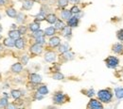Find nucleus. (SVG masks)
I'll return each mask as SVG.
<instances>
[{
    "instance_id": "obj_1",
    "label": "nucleus",
    "mask_w": 123,
    "mask_h": 109,
    "mask_svg": "<svg viewBox=\"0 0 123 109\" xmlns=\"http://www.w3.org/2000/svg\"><path fill=\"white\" fill-rule=\"evenodd\" d=\"M98 99L103 102V103H109L112 99V94L111 92L107 90V89H104V90H100L98 91Z\"/></svg>"
},
{
    "instance_id": "obj_2",
    "label": "nucleus",
    "mask_w": 123,
    "mask_h": 109,
    "mask_svg": "<svg viewBox=\"0 0 123 109\" xmlns=\"http://www.w3.org/2000/svg\"><path fill=\"white\" fill-rule=\"evenodd\" d=\"M118 62H119V60L117 57H109L107 59H106L107 66L109 68H112V69L116 68L118 65Z\"/></svg>"
},
{
    "instance_id": "obj_3",
    "label": "nucleus",
    "mask_w": 123,
    "mask_h": 109,
    "mask_svg": "<svg viewBox=\"0 0 123 109\" xmlns=\"http://www.w3.org/2000/svg\"><path fill=\"white\" fill-rule=\"evenodd\" d=\"M88 107L89 108H102V104L97 100H91L88 104Z\"/></svg>"
},
{
    "instance_id": "obj_4",
    "label": "nucleus",
    "mask_w": 123,
    "mask_h": 109,
    "mask_svg": "<svg viewBox=\"0 0 123 109\" xmlns=\"http://www.w3.org/2000/svg\"><path fill=\"white\" fill-rule=\"evenodd\" d=\"M55 58H56V54L54 52H48L45 56V59L47 62H52L55 60Z\"/></svg>"
},
{
    "instance_id": "obj_5",
    "label": "nucleus",
    "mask_w": 123,
    "mask_h": 109,
    "mask_svg": "<svg viewBox=\"0 0 123 109\" xmlns=\"http://www.w3.org/2000/svg\"><path fill=\"white\" fill-rule=\"evenodd\" d=\"M42 51H43V48H42V45L40 43H36V44H34L33 46L31 47V52L33 54L38 55V54L42 53Z\"/></svg>"
},
{
    "instance_id": "obj_6",
    "label": "nucleus",
    "mask_w": 123,
    "mask_h": 109,
    "mask_svg": "<svg viewBox=\"0 0 123 109\" xmlns=\"http://www.w3.org/2000/svg\"><path fill=\"white\" fill-rule=\"evenodd\" d=\"M53 101H54V103H56V104H62L63 101H64V96H63V94L57 93L54 96Z\"/></svg>"
},
{
    "instance_id": "obj_7",
    "label": "nucleus",
    "mask_w": 123,
    "mask_h": 109,
    "mask_svg": "<svg viewBox=\"0 0 123 109\" xmlns=\"http://www.w3.org/2000/svg\"><path fill=\"white\" fill-rule=\"evenodd\" d=\"M30 79H31V82H33V83H35V84H38V83H40V82L42 81V77H41L39 74H36V73L31 74Z\"/></svg>"
},
{
    "instance_id": "obj_8",
    "label": "nucleus",
    "mask_w": 123,
    "mask_h": 109,
    "mask_svg": "<svg viewBox=\"0 0 123 109\" xmlns=\"http://www.w3.org/2000/svg\"><path fill=\"white\" fill-rule=\"evenodd\" d=\"M60 42H61V41H60V38H58V37H53V38H51V39L49 40V44L52 47H56L60 44Z\"/></svg>"
},
{
    "instance_id": "obj_9",
    "label": "nucleus",
    "mask_w": 123,
    "mask_h": 109,
    "mask_svg": "<svg viewBox=\"0 0 123 109\" xmlns=\"http://www.w3.org/2000/svg\"><path fill=\"white\" fill-rule=\"evenodd\" d=\"M33 1L32 0H24V2H23V8L25 9V10H31V8H32V6H33Z\"/></svg>"
},
{
    "instance_id": "obj_10",
    "label": "nucleus",
    "mask_w": 123,
    "mask_h": 109,
    "mask_svg": "<svg viewBox=\"0 0 123 109\" xmlns=\"http://www.w3.org/2000/svg\"><path fill=\"white\" fill-rule=\"evenodd\" d=\"M4 44L8 47H13L14 45H15V42L13 41L12 38L10 37V38H8V39H5V41H4Z\"/></svg>"
},
{
    "instance_id": "obj_11",
    "label": "nucleus",
    "mask_w": 123,
    "mask_h": 109,
    "mask_svg": "<svg viewBox=\"0 0 123 109\" xmlns=\"http://www.w3.org/2000/svg\"><path fill=\"white\" fill-rule=\"evenodd\" d=\"M78 23H79V20H78L77 17H71V18L69 19V21H68V25H69V26H71V27L77 26Z\"/></svg>"
},
{
    "instance_id": "obj_12",
    "label": "nucleus",
    "mask_w": 123,
    "mask_h": 109,
    "mask_svg": "<svg viewBox=\"0 0 123 109\" xmlns=\"http://www.w3.org/2000/svg\"><path fill=\"white\" fill-rule=\"evenodd\" d=\"M113 51L115 53H117V54H121L123 52V45L122 44H119V43H117L113 46Z\"/></svg>"
},
{
    "instance_id": "obj_13",
    "label": "nucleus",
    "mask_w": 123,
    "mask_h": 109,
    "mask_svg": "<svg viewBox=\"0 0 123 109\" xmlns=\"http://www.w3.org/2000/svg\"><path fill=\"white\" fill-rule=\"evenodd\" d=\"M22 69H23V67H22V64H20V63H15L12 67V70L13 73H20L22 71Z\"/></svg>"
},
{
    "instance_id": "obj_14",
    "label": "nucleus",
    "mask_w": 123,
    "mask_h": 109,
    "mask_svg": "<svg viewBox=\"0 0 123 109\" xmlns=\"http://www.w3.org/2000/svg\"><path fill=\"white\" fill-rule=\"evenodd\" d=\"M20 35H21V34H20L19 30H12V31H10V33H9V36H10L11 38H12L13 40L19 39Z\"/></svg>"
},
{
    "instance_id": "obj_15",
    "label": "nucleus",
    "mask_w": 123,
    "mask_h": 109,
    "mask_svg": "<svg viewBox=\"0 0 123 109\" xmlns=\"http://www.w3.org/2000/svg\"><path fill=\"white\" fill-rule=\"evenodd\" d=\"M71 11L70 10H62V18L64 20H69L71 18Z\"/></svg>"
},
{
    "instance_id": "obj_16",
    "label": "nucleus",
    "mask_w": 123,
    "mask_h": 109,
    "mask_svg": "<svg viewBox=\"0 0 123 109\" xmlns=\"http://www.w3.org/2000/svg\"><path fill=\"white\" fill-rule=\"evenodd\" d=\"M46 21L49 24H54L57 21V17H56V15H54V14H49V15L46 17Z\"/></svg>"
},
{
    "instance_id": "obj_17",
    "label": "nucleus",
    "mask_w": 123,
    "mask_h": 109,
    "mask_svg": "<svg viewBox=\"0 0 123 109\" xmlns=\"http://www.w3.org/2000/svg\"><path fill=\"white\" fill-rule=\"evenodd\" d=\"M24 44H25V42H24V40H22V39H17L15 41V46L18 49H23Z\"/></svg>"
},
{
    "instance_id": "obj_18",
    "label": "nucleus",
    "mask_w": 123,
    "mask_h": 109,
    "mask_svg": "<svg viewBox=\"0 0 123 109\" xmlns=\"http://www.w3.org/2000/svg\"><path fill=\"white\" fill-rule=\"evenodd\" d=\"M7 14L10 16V17H12V18H14V17H16V15H17V12H16V10L14 9L10 8V9L7 10Z\"/></svg>"
},
{
    "instance_id": "obj_19",
    "label": "nucleus",
    "mask_w": 123,
    "mask_h": 109,
    "mask_svg": "<svg viewBox=\"0 0 123 109\" xmlns=\"http://www.w3.org/2000/svg\"><path fill=\"white\" fill-rule=\"evenodd\" d=\"M45 34L46 36H53L55 34V27H52V26L47 27L45 30Z\"/></svg>"
},
{
    "instance_id": "obj_20",
    "label": "nucleus",
    "mask_w": 123,
    "mask_h": 109,
    "mask_svg": "<svg viewBox=\"0 0 123 109\" xmlns=\"http://www.w3.org/2000/svg\"><path fill=\"white\" fill-rule=\"evenodd\" d=\"M62 35L63 36H70L71 35V27L70 26H64L62 28Z\"/></svg>"
},
{
    "instance_id": "obj_21",
    "label": "nucleus",
    "mask_w": 123,
    "mask_h": 109,
    "mask_svg": "<svg viewBox=\"0 0 123 109\" xmlns=\"http://www.w3.org/2000/svg\"><path fill=\"white\" fill-rule=\"evenodd\" d=\"M38 92H39V94L46 95V94L48 93V89H47V88H46V86H42V87H40L38 88Z\"/></svg>"
},
{
    "instance_id": "obj_22",
    "label": "nucleus",
    "mask_w": 123,
    "mask_h": 109,
    "mask_svg": "<svg viewBox=\"0 0 123 109\" xmlns=\"http://www.w3.org/2000/svg\"><path fill=\"white\" fill-rule=\"evenodd\" d=\"M39 27H40V26H39V24L38 23H32L30 25V28H31V31H37V30H39Z\"/></svg>"
},
{
    "instance_id": "obj_23",
    "label": "nucleus",
    "mask_w": 123,
    "mask_h": 109,
    "mask_svg": "<svg viewBox=\"0 0 123 109\" xmlns=\"http://www.w3.org/2000/svg\"><path fill=\"white\" fill-rule=\"evenodd\" d=\"M64 26H64L63 22H62V21H56L55 29H58V30H60V29H62Z\"/></svg>"
},
{
    "instance_id": "obj_24",
    "label": "nucleus",
    "mask_w": 123,
    "mask_h": 109,
    "mask_svg": "<svg viewBox=\"0 0 123 109\" xmlns=\"http://www.w3.org/2000/svg\"><path fill=\"white\" fill-rule=\"evenodd\" d=\"M116 95L118 99L123 98V88H116Z\"/></svg>"
},
{
    "instance_id": "obj_25",
    "label": "nucleus",
    "mask_w": 123,
    "mask_h": 109,
    "mask_svg": "<svg viewBox=\"0 0 123 109\" xmlns=\"http://www.w3.org/2000/svg\"><path fill=\"white\" fill-rule=\"evenodd\" d=\"M63 57H64L66 59H72V58L74 57V54H72V53L66 51V52L63 53Z\"/></svg>"
},
{
    "instance_id": "obj_26",
    "label": "nucleus",
    "mask_w": 123,
    "mask_h": 109,
    "mask_svg": "<svg viewBox=\"0 0 123 109\" xmlns=\"http://www.w3.org/2000/svg\"><path fill=\"white\" fill-rule=\"evenodd\" d=\"M60 52L62 53H64V52H66V51H68L69 50V47H68V44L67 43H64V44H62L61 47H60Z\"/></svg>"
},
{
    "instance_id": "obj_27",
    "label": "nucleus",
    "mask_w": 123,
    "mask_h": 109,
    "mask_svg": "<svg viewBox=\"0 0 123 109\" xmlns=\"http://www.w3.org/2000/svg\"><path fill=\"white\" fill-rule=\"evenodd\" d=\"M12 96L14 99H17V98H19V97L21 96V92H20L19 90H12Z\"/></svg>"
},
{
    "instance_id": "obj_28",
    "label": "nucleus",
    "mask_w": 123,
    "mask_h": 109,
    "mask_svg": "<svg viewBox=\"0 0 123 109\" xmlns=\"http://www.w3.org/2000/svg\"><path fill=\"white\" fill-rule=\"evenodd\" d=\"M36 42L37 43H40V44H44L45 43V38H44V36L37 37L36 38Z\"/></svg>"
},
{
    "instance_id": "obj_29",
    "label": "nucleus",
    "mask_w": 123,
    "mask_h": 109,
    "mask_svg": "<svg viewBox=\"0 0 123 109\" xmlns=\"http://www.w3.org/2000/svg\"><path fill=\"white\" fill-rule=\"evenodd\" d=\"M53 79H55V80H62V79H63V75L61 73H56L53 75Z\"/></svg>"
},
{
    "instance_id": "obj_30",
    "label": "nucleus",
    "mask_w": 123,
    "mask_h": 109,
    "mask_svg": "<svg viewBox=\"0 0 123 109\" xmlns=\"http://www.w3.org/2000/svg\"><path fill=\"white\" fill-rule=\"evenodd\" d=\"M16 17H17V22L18 23H22L25 19V15L23 13H19L18 15H16Z\"/></svg>"
},
{
    "instance_id": "obj_31",
    "label": "nucleus",
    "mask_w": 123,
    "mask_h": 109,
    "mask_svg": "<svg viewBox=\"0 0 123 109\" xmlns=\"http://www.w3.org/2000/svg\"><path fill=\"white\" fill-rule=\"evenodd\" d=\"M33 36H34L35 38L40 37V36H44V31H42V30H37V31H34Z\"/></svg>"
},
{
    "instance_id": "obj_32",
    "label": "nucleus",
    "mask_w": 123,
    "mask_h": 109,
    "mask_svg": "<svg viewBox=\"0 0 123 109\" xmlns=\"http://www.w3.org/2000/svg\"><path fill=\"white\" fill-rule=\"evenodd\" d=\"M59 6H61V7H65V6H67V4H68V0H59Z\"/></svg>"
},
{
    "instance_id": "obj_33",
    "label": "nucleus",
    "mask_w": 123,
    "mask_h": 109,
    "mask_svg": "<svg viewBox=\"0 0 123 109\" xmlns=\"http://www.w3.org/2000/svg\"><path fill=\"white\" fill-rule=\"evenodd\" d=\"M7 105H8V101H7V99H1V100H0V106L5 107V106H7Z\"/></svg>"
},
{
    "instance_id": "obj_34",
    "label": "nucleus",
    "mask_w": 123,
    "mask_h": 109,
    "mask_svg": "<svg viewBox=\"0 0 123 109\" xmlns=\"http://www.w3.org/2000/svg\"><path fill=\"white\" fill-rule=\"evenodd\" d=\"M72 13H78V12H80V9L78 8L77 6H74V7H72V9H71V10H70Z\"/></svg>"
},
{
    "instance_id": "obj_35",
    "label": "nucleus",
    "mask_w": 123,
    "mask_h": 109,
    "mask_svg": "<svg viewBox=\"0 0 123 109\" xmlns=\"http://www.w3.org/2000/svg\"><path fill=\"white\" fill-rule=\"evenodd\" d=\"M117 38L120 40V41H123V29L121 30H119V31H117Z\"/></svg>"
},
{
    "instance_id": "obj_36",
    "label": "nucleus",
    "mask_w": 123,
    "mask_h": 109,
    "mask_svg": "<svg viewBox=\"0 0 123 109\" xmlns=\"http://www.w3.org/2000/svg\"><path fill=\"white\" fill-rule=\"evenodd\" d=\"M18 30H19V32H20V34L22 35V34H25V33H26V31H27V28H26L25 26H20V28H19Z\"/></svg>"
},
{
    "instance_id": "obj_37",
    "label": "nucleus",
    "mask_w": 123,
    "mask_h": 109,
    "mask_svg": "<svg viewBox=\"0 0 123 109\" xmlns=\"http://www.w3.org/2000/svg\"><path fill=\"white\" fill-rule=\"evenodd\" d=\"M28 61H29V57L24 56V57H23V63H24V64H27Z\"/></svg>"
},
{
    "instance_id": "obj_38",
    "label": "nucleus",
    "mask_w": 123,
    "mask_h": 109,
    "mask_svg": "<svg viewBox=\"0 0 123 109\" xmlns=\"http://www.w3.org/2000/svg\"><path fill=\"white\" fill-rule=\"evenodd\" d=\"M94 94H95L94 90H93V89H90V90H88V92H87V96H89V97H92Z\"/></svg>"
},
{
    "instance_id": "obj_39",
    "label": "nucleus",
    "mask_w": 123,
    "mask_h": 109,
    "mask_svg": "<svg viewBox=\"0 0 123 109\" xmlns=\"http://www.w3.org/2000/svg\"><path fill=\"white\" fill-rule=\"evenodd\" d=\"M44 18H45V16L43 15V14H41V13H40L39 15L36 17V19H37V20H41V21H42V20H43Z\"/></svg>"
},
{
    "instance_id": "obj_40",
    "label": "nucleus",
    "mask_w": 123,
    "mask_h": 109,
    "mask_svg": "<svg viewBox=\"0 0 123 109\" xmlns=\"http://www.w3.org/2000/svg\"><path fill=\"white\" fill-rule=\"evenodd\" d=\"M5 4V0H0V6Z\"/></svg>"
},
{
    "instance_id": "obj_41",
    "label": "nucleus",
    "mask_w": 123,
    "mask_h": 109,
    "mask_svg": "<svg viewBox=\"0 0 123 109\" xmlns=\"http://www.w3.org/2000/svg\"><path fill=\"white\" fill-rule=\"evenodd\" d=\"M70 1H71L72 3H77V2H79L80 0H70Z\"/></svg>"
},
{
    "instance_id": "obj_42",
    "label": "nucleus",
    "mask_w": 123,
    "mask_h": 109,
    "mask_svg": "<svg viewBox=\"0 0 123 109\" xmlns=\"http://www.w3.org/2000/svg\"><path fill=\"white\" fill-rule=\"evenodd\" d=\"M9 108H14V106L13 105H9Z\"/></svg>"
},
{
    "instance_id": "obj_43",
    "label": "nucleus",
    "mask_w": 123,
    "mask_h": 109,
    "mask_svg": "<svg viewBox=\"0 0 123 109\" xmlns=\"http://www.w3.org/2000/svg\"><path fill=\"white\" fill-rule=\"evenodd\" d=\"M1 30H2V27H1V26H0V31H1Z\"/></svg>"
},
{
    "instance_id": "obj_44",
    "label": "nucleus",
    "mask_w": 123,
    "mask_h": 109,
    "mask_svg": "<svg viewBox=\"0 0 123 109\" xmlns=\"http://www.w3.org/2000/svg\"><path fill=\"white\" fill-rule=\"evenodd\" d=\"M0 39H1V35H0Z\"/></svg>"
},
{
    "instance_id": "obj_45",
    "label": "nucleus",
    "mask_w": 123,
    "mask_h": 109,
    "mask_svg": "<svg viewBox=\"0 0 123 109\" xmlns=\"http://www.w3.org/2000/svg\"><path fill=\"white\" fill-rule=\"evenodd\" d=\"M0 18H1V16H0Z\"/></svg>"
}]
</instances>
